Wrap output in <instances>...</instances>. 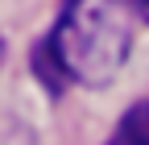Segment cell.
<instances>
[{
	"label": "cell",
	"mask_w": 149,
	"mask_h": 145,
	"mask_svg": "<svg viewBox=\"0 0 149 145\" xmlns=\"http://www.w3.org/2000/svg\"><path fill=\"white\" fill-rule=\"evenodd\" d=\"M0 58H4V46H0Z\"/></svg>",
	"instance_id": "277c9868"
},
{
	"label": "cell",
	"mask_w": 149,
	"mask_h": 145,
	"mask_svg": "<svg viewBox=\"0 0 149 145\" xmlns=\"http://www.w3.org/2000/svg\"><path fill=\"white\" fill-rule=\"evenodd\" d=\"M108 145H149V100L133 104L120 116V124H116V133L108 137Z\"/></svg>",
	"instance_id": "7a4b0ae2"
},
{
	"label": "cell",
	"mask_w": 149,
	"mask_h": 145,
	"mask_svg": "<svg viewBox=\"0 0 149 145\" xmlns=\"http://www.w3.org/2000/svg\"><path fill=\"white\" fill-rule=\"evenodd\" d=\"M133 50V21L120 0H66L54 33L33 50V70L54 96L66 83L108 87Z\"/></svg>",
	"instance_id": "6da1fadb"
},
{
	"label": "cell",
	"mask_w": 149,
	"mask_h": 145,
	"mask_svg": "<svg viewBox=\"0 0 149 145\" xmlns=\"http://www.w3.org/2000/svg\"><path fill=\"white\" fill-rule=\"evenodd\" d=\"M120 4H124V8H133V13H141L145 21H149V0H120Z\"/></svg>",
	"instance_id": "3957f363"
}]
</instances>
